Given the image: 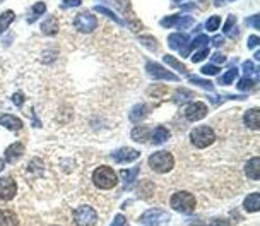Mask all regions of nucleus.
I'll return each instance as SVG.
<instances>
[{"label":"nucleus","mask_w":260,"mask_h":226,"mask_svg":"<svg viewBox=\"0 0 260 226\" xmlns=\"http://www.w3.org/2000/svg\"><path fill=\"white\" fill-rule=\"evenodd\" d=\"M92 182H94V185L98 187V189L110 190L118 184V177H116L113 168L103 165V166H98V168L92 171Z\"/></svg>","instance_id":"f257e3e1"},{"label":"nucleus","mask_w":260,"mask_h":226,"mask_svg":"<svg viewBox=\"0 0 260 226\" xmlns=\"http://www.w3.org/2000/svg\"><path fill=\"white\" fill-rule=\"evenodd\" d=\"M195 197L190 192L180 190V192H174L172 199H170V206H172L173 211L180 213V214H192L195 209Z\"/></svg>","instance_id":"f03ea898"},{"label":"nucleus","mask_w":260,"mask_h":226,"mask_svg":"<svg viewBox=\"0 0 260 226\" xmlns=\"http://www.w3.org/2000/svg\"><path fill=\"white\" fill-rule=\"evenodd\" d=\"M147 163H149V166L153 168V171L163 175V173H168V171L173 170L174 158H173L172 153H168V151H158V153H153L149 156Z\"/></svg>","instance_id":"7ed1b4c3"},{"label":"nucleus","mask_w":260,"mask_h":226,"mask_svg":"<svg viewBox=\"0 0 260 226\" xmlns=\"http://www.w3.org/2000/svg\"><path fill=\"white\" fill-rule=\"evenodd\" d=\"M190 141H192V144L197 149H205V147H209L216 141V134L211 127L199 125L190 132Z\"/></svg>","instance_id":"20e7f679"},{"label":"nucleus","mask_w":260,"mask_h":226,"mask_svg":"<svg viewBox=\"0 0 260 226\" xmlns=\"http://www.w3.org/2000/svg\"><path fill=\"white\" fill-rule=\"evenodd\" d=\"M74 223L77 226H94L98 223V213L91 206H81L74 211Z\"/></svg>","instance_id":"39448f33"},{"label":"nucleus","mask_w":260,"mask_h":226,"mask_svg":"<svg viewBox=\"0 0 260 226\" xmlns=\"http://www.w3.org/2000/svg\"><path fill=\"white\" fill-rule=\"evenodd\" d=\"M146 72L149 74L153 79H161V81H170V83H178L180 77L174 76L173 72H170L168 69H165L163 65H159L158 62H147L146 64Z\"/></svg>","instance_id":"423d86ee"},{"label":"nucleus","mask_w":260,"mask_h":226,"mask_svg":"<svg viewBox=\"0 0 260 226\" xmlns=\"http://www.w3.org/2000/svg\"><path fill=\"white\" fill-rule=\"evenodd\" d=\"M74 26L79 33H92L98 28V17H94L91 12H81L74 19Z\"/></svg>","instance_id":"0eeeda50"},{"label":"nucleus","mask_w":260,"mask_h":226,"mask_svg":"<svg viewBox=\"0 0 260 226\" xmlns=\"http://www.w3.org/2000/svg\"><path fill=\"white\" fill-rule=\"evenodd\" d=\"M170 220V214L163 209H147V211L139 218V223L144 226H158Z\"/></svg>","instance_id":"6e6552de"},{"label":"nucleus","mask_w":260,"mask_h":226,"mask_svg":"<svg viewBox=\"0 0 260 226\" xmlns=\"http://www.w3.org/2000/svg\"><path fill=\"white\" fill-rule=\"evenodd\" d=\"M205 115H207V105L202 103V101H193L185 108V118L188 122H199Z\"/></svg>","instance_id":"1a4fd4ad"},{"label":"nucleus","mask_w":260,"mask_h":226,"mask_svg":"<svg viewBox=\"0 0 260 226\" xmlns=\"http://www.w3.org/2000/svg\"><path fill=\"white\" fill-rule=\"evenodd\" d=\"M111 158H113L116 163L123 165V163H132L135 161V159H139L141 158V153H139L137 149H134V147H120V149H115L113 153H111Z\"/></svg>","instance_id":"9d476101"},{"label":"nucleus","mask_w":260,"mask_h":226,"mask_svg":"<svg viewBox=\"0 0 260 226\" xmlns=\"http://www.w3.org/2000/svg\"><path fill=\"white\" fill-rule=\"evenodd\" d=\"M17 192V184L14 178L2 177L0 178V201H12Z\"/></svg>","instance_id":"9b49d317"},{"label":"nucleus","mask_w":260,"mask_h":226,"mask_svg":"<svg viewBox=\"0 0 260 226\" xmlns=\"http://www.w3.org/2000/svg\"><path fill=\"white\" fill-rule=\"evenodd\" d=\"M0 125L9 128V130L12 132H17L24 127V123H22V120L17 118V116L10 115V113H3V115H0Z\"/></svg>","instance_id":"f8f14e48"},{"label":"nucleus","mask_w":260,"mask_h":226,"mask_svg":"<svg viewBox=\"0 0 260 226\" xmlns=\"http://www.w3.org/2000/svg\"><path fill=\"white\" fill-rule=\"evenodd\" d=\"M3 154H5V163H15L22 158V154H24V146H22L21 142H14L7 147Z\"/></svg>","instance_id":"ddd939ff"},{"label":"nucleus","mask_w":260,"mask_h":226,"mask_svg":"<svg viewBox=\"0 0 260 226\" xmlns=\"http://www.w3.org/2000/svg\"><path fill=\"white\" fill-rule=\"evenodd\" d=\"M149 112H151V107H149V105H146V103L135 105V107L130 110V115H129L130 122H134V123L142 122V120H144L146 116L149 115Z\"/></svg>","instance_id":"4468645a"},{"label":"nucleus","mask_w":260,"mask_h":226,"mask_svg":"<svg viewBox=\"0 0 260 226\" xmlns=\"http://www.w3.org/2000/svg\"><path fill=\"white\" fill-rule=\"evenodd\" d=\"M209 43V38L207 34H199L197 38H193L192 41L185 45V48L181 50V57H188V53L192 50H197V48H205V45Z\"/></svg>","instance_id":"2eb2a0df"},{"label":"nucleus","mask_w":260,"mask_h":226,"mask_svg":"<svg viewBox=\"0 0 260 226\" xmlns=\"http://www.w3.org/2000/svg\"><path fill=\"white\" fill-rule=\"evenodd\" d=\"M243 123L252 128V130H257L260 127V113H259V108H250V110L245 112L243 115Z\"/></svg>","instance_id":"dca6fc26"},{"label":"nucleus","mask_w":260,"mask_h":226,"mask_svg":"<svg viewBox=\"0 0 260 226\" xmlns=\"http://www.w3.org/2000/svg\"><path fill=\"white\" fill-rule=\"evenodd\" d=\"M188 43V34H185V33H173V34H170L168 36V46L172 50H183L185 48V45Z\"/></svg>","instance_id":"f3484780"},{"label":"nucleus","mask_w":260,"mask_h":226,"mask_svg":"<svg viewBox=\"0 0 260 226\" xmlns=\"http://www.w3.org/2000/svg\"><path fill=\"white\" fill-rule=\"evenodd\" d=\"M41 33L45 34V36H55L58 33V21L55 15H48V17L45 19L43 22H41Z\"/></svg>","instance_id":"a211bd4d"},{"label":"nucleus","mask_w":260,"mask_h":226,"mask_svg":"<svg viewBox=\"0 0 260 226\" xmlns=\"http://www.w3.org/2000/svg\"><path fill=\"white\" fill-rule=\"evenodd\" d=\"M245 173H247V177L250 178V180H259L260 178V159H259V156L248 159V163L245 165Z\"/></svg>","instance_id":"6ab92c4d"},{"label":"nucleus","mask_w":260,"mask_h":226,"mask_svg":"<svg viewBox=\"0 0 260 226\" xmlns=\"http://www.w3.org/2000/svg\"><path fill=\"white\" fill-rule=\"evenodd\" d=\"M170 135H172V132L168 130L166 127H156L153 132H151V142L156 144V146H159V144L166 142L170 139Z\"/></svg>","instance_id":"aec40b11"},{"label":"nucleus","mask_w":260,"mask_h":226,"mask_svg":"<svg viewBox=\"0 0 260 226\" xmlns=\"http://www.w3.org/2000/svg\"><path fill=\"white\" fill-rule=\"evenodd\" d=\"M151 128L147 125H139V127H134V130L130 132V137L134 139L135 142H147L151 137Z\"/></svg>","instance_id":"412c9836"},{"label":"nucleus","mask_w":260,"mask_h":226,"mask_svg":"<svg viewBox=\"0 0 260 226\" xmlns=\"http://www.w3.org/2000/svg\"><path fill=\"white\" fill-rule=\"evenodd\" d=\"M0 226H19V220L12 209H0Z\"/></svg>","instance_id":"4be33fe9"},{"label":"nucleus","mask_w":260,"mask_h":226,"mask_svg":"<svg viewBox=\"0 0 260 226\" xmlns=\"http://www.w3.org/2000/svg\"><path fill=\"white\" fill-rule=\"evenodd\" d=\"M243 209H245L247 213H257L260 209V196L259 192H254L250 194L245 201H243Z\"/></svg>","instance_id":"5701e85b"},{"label":"nucleus","mask_w":260,"mask_h":226,"mask_svg":"<svg viewBox=\"0 0 260 226\" xmlns=\"http://www.w3.org/2000/svg\"><path fill=\"white\" fill-rule=\"evenodd\" d=\"M139 166H134V168H123L120 171V177H122V180L125 182L127 185H130L132 182H135V178H137L139 175Z\"/></svg>","instance_id":"b1692460"},{"label":"nucleus","mask_w":260,"mask_h":226,"mask_svg":"<svg viewBox=\"0 0 260 226\" xmlns=\"http://www.w3.org/2000/svg\"><path fill=\"white\" fill-rule=\"evenodd\" d=\"M14 19H15V14L12 10H5V12L0 14V34H2L3 31H7V28L12 24Z\"/></svg>","instance_id":"393cba45"},{"label":"nucleus","mask_w":260,"mask_h":226,"mask_svg":"<svg viewBox=\"0 0 260 226\" xmlns=\"http://www.w3.org/2000/svg\"><path fill=\"white\" fill-rule=\"evenodd\" d=\"M224 33L228 34V36L231 38H236L238 36V28H236V17L235 15H228V21L226 24H224Z\"/></svg>","instance_id":"a878e982"},{"label":"nucleus","mask_w":260,"mask_h":226,"mask_svg":"<svg viewBox=\"0 0 260 226\" xmlns=\"http://www.w3.org/2000/svg\"><path fill=\"white\" fill-rule=\"evenodd\" d=\"M163 62H165L166 65H172L173 69H176L178 72H181V74H187V67H185L183 64H181L180 60H176L173 55H165L163 57Z\"/></svg>","instance_id":"bb28decb"},{"label":"nucleus","mask_w":260,"mask_h":226,"mask_svg":"<svg viewBox=\"0 0 260 226\" xmlns=\"http://www.w3.org/2000/svg\"><path fill=\"white\" fill-rule=\"evenodd\" d=\"M238 69L236 67H233V69H230V71H226L223 74V76L219 77V84H231V83H235V79H238Z\"/></svg>","instance_id":"cd10ccee"},{"label":"nucleus","mask_w":260,"mask_h":226,"mask_svg":"<svg viewBox=\"0 0 260 226\" xmlns=\"http://www.w3.org/2000/svg\"><path fill=\"white\" fill-rule=\"evenodd\" d=\"M192 24H193V17H190V15H178L174 28L180 29V31H185V29H188Z\"/></svg>","instance_id":"c85d7f7f"},{"label":"nucleus","mask_w":260,"mask_h":226,"mask_svg":"<svg viewBox=\"0 0 260 226\" xmlns=\"http://www.w3.org/2000/svg\"><path fill=\"white\" fill-rule=\"evenodd\" d=\"M94 10H96V12H99V14H104V15H108V17H110L111 21H115L116 24L123 26V21H122V19H120L118 15H116L115 12H111L110 9H106V7H103V5H96V7H94Z\"/></svg>","instance_id":"c756f323"},{"label":"nucleus","mask_w":260,"mask_h":226,"mask_svg":"<svg viewBox=\"0 0 260 226\" xmlns=\"http://www.w3.org/2000/svg\"><path fill=\"white\" fill-rule=\"evenodd\" d=\"M188 81L192 84H197V86H200L202 89H207V91H212L214 89V84L211 83V81H205L202 79V77H197V76H190L188 77Z\"/></svg>","instance_id":"7c9ffc66"},{"label":"nucleus","mask_w":260,"mask_h":226,"mask_svg":"<svg viewBox=\"0 0 260 226\" xmlns=\"http://www.w3.org/2000/svg\"><path fill=\"white\" fill-rule=\"evenodd\" d=\"M31 10H33V17H28V22H34V19H36V15H43L46 12V5L45 2H36L33 7H31Z\"/></svg>","instance_id":"2f4dec72"},{"label":"nucleus","mask_w":260,"mask_h":226,"mask_svg":"<svg viewBox=\"0 0 260 226\" xmlns=\"http://www.w3.org/2000/svg\"><path fill=\"white\" fill-rule=\"evenodd\" d=\"M254 86H255V83L250 79V77H243V79L238 81V86H236V88H238V91L248 93V91H252V89H254Z\"/></svg>","instance_id":"473e14b6"},{"label":"nucleus","mask_w":260,"mask_h":226,"mask_svg":"<svg viewBox=\"0 0 260 226\" xmlns=\"http://www.w3.org/2000/svg\"><path fill=\"white\" fill-rule=\"evenodd\" d=\"M185 98L192 100L193 95L190 91H187V89H178V91L174 93V96H173V101H174V103H183Z\"/></svg>","instance_id":"72a5a7b5"},{"label":"nucleus","mask_w":260,"mask_h":226,"mask_svg":"<svg viewBox=\"0 0 260 226\" xmlns=\"http://www.w3.org/2000/svg\"><path fill=\"white\" fill-rule=\"evenodd\" d=\"M139 41H141L147 50H153V52L158 50V41L154 40L153 36H139Z\"/></svg>","instance_id":"f704fd0d"},{"label":"nucleus","mask_w":260,"mask_h":226,"mask_svg":"<svg viewBox=\"0 0 260 226\" xmlns=\"http://www.w3.org/2000/svg\"><path fill=\"white\" fill-rule=\"evenodd\" d=\"M242 69H243V72H245V77H250V76H257V72H259V69L255 67V64L254 62H243V65H242Z\"/></svg>","instance_id":"c9c22d12"},{"label":"nucleus","mask_w":260,"mask_h":226,"mask_svg":"<svg viewBox=\"0 0 260 226\" xmlns=\"http://www.w3.org/2000/svg\"><path fill=\"white\" fill-rule=\"evenodd\" d=\"M219 26H221V17H219V15H212V17H209L207 22H205V29H207V31H216Z\"/></svg>","instance_id":"e433bc0d"},{"label":"nucleus","mask_w":260,"mask_h":226,"mask_svg":"<svg viewBox=\"0 0 260 226\" xmlns=\"http://www.w3.org/2000/svg\"><path fill=\"white\" fill-rule=\"evenodd\" d=\"M176 19H178V15H166L165 19H161L159 21V24L163 26V28H174V24H176Z\"/></svg>","instance_id":"4c0bfd02"},{"label":"nucleus","mask_w":260,"mask_h":226,"mask_svg":"<svg viewBox=\"0 0 260 226\" xmlns=\"http://www.w3.org/2000/svg\"><path fill=\"white\" fill-rule=\"evenodd\" d=\"M207 57H209V48H207V46H205V48H202V50H200V52L193 53L190 60H192L193 64H199V62H202L204 58H207Z\"/></svg>","instance_id":"58836bf2"},{"label":"nucleus","mask_w":260,"mask_h":226,"mask_svg":"<svg viewBox=\"0 0 260 226\" xmlns=\"http://www.w3.org/2000/svg\"><path fill=\"white\" fill-rule=\"evenodd\" d=\"M200 72H202L204 76H217L221 71H219V67H217V65L209 64V65H204V67L200 69Z\"/></svg>","instance_id":"ea45409f"},{"label":"nucleus","mask_w":260,"mask_h":226,"mask_svg":"<svg viewBox=\"0 0 260 226\" xmlns=\"http://www.w3.org/2000/svg\"><path fill=\"white\" fill-rule=\"evenodd\" d=\"M110 226H129V223H127V218L123 216V214H116L113 218V223Z\"/></svg>","instance_id":"a19ab883"},{"label":"nucleus","mask_w":260,"mask_h":226,"mask_svg":"<svg viewBox=\"0 0 260 226\" xmlns=\"http://www.w3.org/2000/svg\"><path fill=\"white\" fill-rule=\"evenodd\" d=\"M209 226H231V221L226 218H214Z\"/></svg>","instance_id":"79ce46f5"},{"label":"nucleus","mask_w":260,"mask_h":226,"mask_svg":"<svg viewBox=\"0 0 260 226\" xmlns=\"http://www.w3.org/2000/svg\"><path fill=\"white\" fill-rule=\"evenodd\" d=\"M83 0H62V9H69V7H79Z\"/></svg>","instance_id":"37998d69"},{"label":"nucleus","mask_w":260,"mask_h":226,"mask_svg":"<svg viewBox=\"0 0 260 226\" xmlns=\"http://www.w3.org/2000/svg\"><path fill=\"white\" fill-rule=\"evenodd\" d=\"M247 26H252V28L259 29L260 28V24H259V14H255V15H252V17H248L247 19Z\"/></svg>","instance_id":"c03bdc74"},{"label":"nucleus","mask_w":260,"mask_h":226,"mask_svg":"<svg viewBox=\"0 0 260 226\" xmlns=\"http://www.w3.org/2000/svg\"><path fill=\"white\" fill-rule=\"evenodd\" d=\"M12 103L15 107H22V103H24V95H22V93H15V95H12Z\"/></svg>","instance_id":"a18cd8bd"},{"label":"nucleus","mask_w":260,"mask_h":226,"mask_svg":"<svg viewBox=\"0 0 260 226\" xmlns=\"http://www.w3.org/2000/svg\"><path fill=\"white\" fill-rule=\"evenodd\" d=\"M259 36H255V34H252V36H248V41H247V46L248 48H257L259 46Z\"/></svg>","instance_id":"49530a36"},{"label":"nucleus","mask_w":260,"mask_h":226,"mask_svg":"<svg viewBox=\"0 0 260 226\" xmlns=\"http://www.w3.org/2000/svg\"><path fill=\"white\" fill-rule=\"evenodd\" d=\"M212 62H214V64H221V65H223V64H226V57H224L223 53L217 52V53H214V55H212Z\"/></svg>","instance_id":"de8ad7c7"},{"label":"nucleus","mask_w":260,"mask_h":226,"mask_svg":"<svg viewBox=\"0 0 260 226\" xmlns=\"http://www.w3.org/2000/svg\"><path fill=\"white\" fill-rule=\"evenodd\" d=\"M212 45L216 46V48H219V46H223L224 45V36H221V34H216L214 38H212Z\"/></svg>","instance_id":"09e8293b"},{"label":"nucleus","mask_w":260,"mask_h":226,"mask_svg":"<svg viewBox=\"0 0 260 226\" xmlns=\"http://www.w3.org/2000/svg\"><path fill=\"white\" fill-rule=\"evenodd\" d=\"M5 168V159H0V171Z\"/></svg>","instance_id":"8fccbe9b"},{"label":"nucleus","mask_w":260,"mask_h":226,"mask_svg":"<svg viewBox=\"0 0 260 226\" xmlns=\"http://www.w3.org/2000/svg\"><path fill=\"white\" fill-rule=\"evenodd\" d=\"M214 2H216V3H214L216 7H221V5L224 3V0H214Z\"/></svg>","instance_id":"3c124183"},{"label":"nucleus","mask_w":260,"mask_h":226,"mask_svg":"<svg viewBox=\"0 0 260 226\" xmlns=\"http://www.w3.org/2000/svg\"><path fill=\"white\" fill-rule=\"evenodd\" d=\"M190 226H205V225H204V223H192Z\"/></svg>","instance_id":"603ef678"},{"label":"nucleus","mask_w":260,"mask_h":226,"mask_svg":"<svg viewBox=\"0 0 260 226\" xmlns=\"http://www.w3.org/2000/svg\"><path fill=\"white\" fill-rule=\"evenodd\" d=\"M231 2H233V0H231Z\"/></svg>","instance_id":"864d4df0"}]
</instances>
